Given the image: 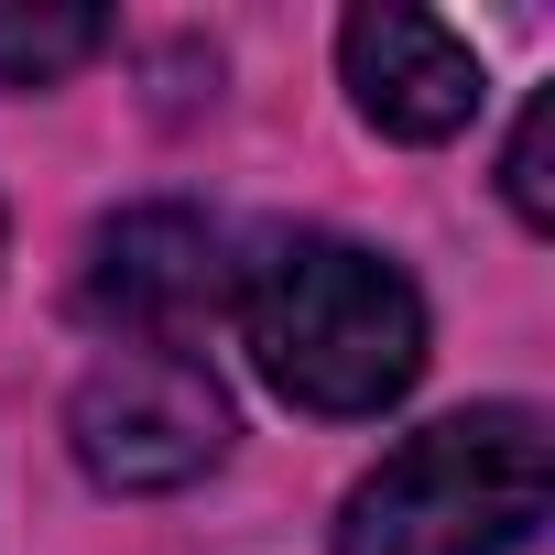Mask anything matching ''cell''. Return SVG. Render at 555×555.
Segmentation results:
<instances>
[{"label": "cell", "mask_w": 555, "mask_h": 555, "mask_svg": "<svg viewBox=\"0 0 555 555\" xmlns=\"http://www.w3.org/2000/svg\"><path fill=\"white\" fill-rule=\"evenodd\" d=\"M240 327L261 382L306 414H382L425 371V306L360 240H272L240 272Z\"/></svg>", "instance_id": "1"}, {"label": "cell", "mask_w": 555, "mask_h": 555, "mask_svg": "<svg viewBox=\"0 0 555 555\" xmlns=\"http://www.w3.org/2000/svg\"><path fill=\"white\" fill-rule=\"evenodd\" d=\"M533 522H544V414L479 403L425 425L360 479L338 555H512Z\"/></svg>", "instance_id": "2"}, {"label": "cell", "mask_w": 555, "mask_h": 555, "mask_svg": "<svg viewBox=\"0 0 555 555\" xmlns=\"http://www.w3.org/2000/svg\"><path fill=\"white\" fill-rule=\"evenodd\" d=\"M66 436H77L88 479H109V490H185L229 447V392L185 349H120L77 382Z\"/></svg>", "instance_id": "3"}, {"label": "cell", "mask_w": 555, "mask_h": 555, "mask_svg": "<svg viewBox=\"0 0 555 555\" xmlns=\"http://www.w3.org/2000/svg\"><path fill=\"white\" fill-rule=\"evenodd\" d=\"M218 295H229L218 229L185 218V207H120L88 240V272H77V306L131 349H185L218 317Z\"/></svg>", "instance_id": "4"}, {"label": "cell", "mask_w": 555, "mask_h": 555, "mask_svg": "<svg viewBox=\"0 0 555 555\" xmlns=\"http://www.w3.org/2000/svg\"><path fill=\"white\" fill-rule=\"evenodd\" d=\"M338 55H349V99L392 142H447L479 120V55L436 12H349Z\"/></svg>", "instance_id": "5"}, {"label": "cell", "mask_w": 555, "mask_h": 555, "mask_svg": "<svg viewBox=\"0 0 555 555\" xmlns=\"http://www.w3.org/2000/svg\"><path fill=\"white\" fill-rule=\"evenodd\" d=\"M109 44V23L99 12H23V0H0V88H55L66 66H88Z\"/></svg>", "instance_id": "6"}, {"label": "cell", "mask_w": 555, "mask_h": 555, "mask_svg": "<svg viewBox=\"0 0 555 555\" xmlns=\"http://www.w3.org/2000/svg\"><path fill=\"white\" fill-rule=\"evenodd\" d=\"M544 153H555V99H533L522 131H512V153H501V185H512L522 229H555V175H544Z\"/></svg>", "instance_id": "7"}]
</instances>
